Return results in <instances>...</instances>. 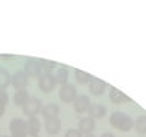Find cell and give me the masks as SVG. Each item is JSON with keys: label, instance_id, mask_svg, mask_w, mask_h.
Instances as JSON below:
<instances>
[{"label": "cell", "instance_id": "1", "mask_svg": "<svg viewBox=\"0 0 146 137\" xmlns=\"http://www.w3.org/2000/svg\"><path fill=\"white\" fill-rule=\"evenodd\" d=\"M110 123H111L116 130L123 131V132H128L134 128V120H132L128 114L120 113V111L111 113V116H110Z\"/></svg>", "mask_w": 146, "mask_h": 137}, {"label": "cell", "instance_id": "2", "mask_svg": "<svg viewBox=\"0 0 146 137\" xmlns=\"http://www.w3.org/2000/svg\"><path fill=\"white\" fill-rule=\"evenodd\" d=\"M41 108H43V102H41V99L38 98H29V100L23 105V114L29 117H36V114L41 111Z\"/></svg>", "mask_w": 146, "mask_h": 137}, {"label": "cell", "instance_id": "3", "mask_svg": "<svg viewBox=\"0 0 146 137\" xmlns=\"http://www.w3.org/2000/svg\"><path fill=\"white\" fill-rule=\"evenodd\" d=\"M55 85H56V79H55V75L52 73H44V75L40 76L38 79V87L40 90L43 91V93H50V91H53Z\"/></svg>", "mask_w": 146, "mask_h": 137}, {"label": "cell", "instance_id": "4", "mask_svg": "<svg viewBox=\"0 0 146 137\" xmlns=\"http://www.w3.org/2000/svg\"><path fill=\"white\" fill-rule=\"evenodd\" d=\"M9 131H11V137H26V122L20 117L12 119L9 123Z\"/></svg>", "mask_w": 146, "mask_h": 137}, {"label": "cell", "instance_id": "5", "mask_svg": "<svg viewBox=\"0 0 146 137\" xmlns=\"http://www.w3.org/2000/svg\"><path fill=\"white\" fill-rule=\"evenodd\" d=\"M58 96H59V99H61V102H66V104H70V102H73V100L76 99V87L73 85V84H67L66 85H62L61 88H59V93H58Z\"/></svg>", "mask_w": 146, "mask_h": 137}, {"label": "cell", "instance_id": "6", "mask_svg": "<svg viewBox=\"0 0 146 137\" xmlns=\"http://www.w3.org/2000/svg\"><path fill=\"white\" fill-rule=\"evenodd\" d=\"M41 64H40V59H27L25 63V68H23V72L26 73L27 76H41Z\"/></svg>", "mask_w": 146, "mask_h": 137}, {"label": "cell", "instance_id": "7", "mask_svg": "<svg viewBox=\"0 0 146 137\" xmlns=\"http://www.w3.org/2000/svg\"><path fill=\"white\" fill-rule=\"evenodd\" d=\"M27 82H29V76H27L23 70L14 73V75L11 76V84H12V87H14L15 90H23V88H26Z\"/></svg>", "mask_w": 146, "mask_h": 137}, {"label": "cell", "instance_id": "8", "mask_svg": "<svg viewBox=\"0 0 146 137\" xmlns=\"http://www.w3.org/2000/svg\"><path fill=\"white\" fill-rule=\"evenodd\" d=\"M94 128H96V122H94V119H91V117H88V116L82 117L81 120H79V123H78V130H79V132H81L82 136L91 134Z\"/></svg>", "mask_w": 146, "mask_h": 137}, {"label": "cell", "instance_id": "9", "mask_svg": "<svg viewBox=\"0 0 146 137\" xmlns=\"http://www.w3.org/2000/svg\"><path fill=\"white\" fill-rule=\"evenodd\" d=\"M90 105H91L90 98H88V96H85V94L76 96V99L73 100V108H75L76 113H85V111H88Z\"/></svg>", "mask_w": 146, "mask_h": 137}, {"label": "cell", "instance_id": "10", "mask_svg": "<svg viewBox=\"0 0 146 137\" xmlns=\"http://www.w3.org/2000/svg\"><path fill=\"white\" fill-rule=\"evenodd\" d=\"M110 100L114 104H123V102H131V98H128L125 93H122L116 87H110Z\"/></svg>", "mask_w": 146, "mask_h": 137}, {"label": "cell", "instance_id": "11", "mask_svg": "<svg viewBox=\"0 0 146 137\" xmlns=\"http://www.w3.org/2000/svg\"><path fill=\"white\" fill-rule=\"evenodd\" d=\"M40 130H41V122L38 120V117H29L26 120V132H27V136H38Z\"/></svg>", "mask_w": 146, "mask_h": 137}, {"label": "cell", "instance_id": "12", "mask_svg": "<svg viewBox=\"0 0 146 137\" xmlns=\"http://www.w3.org/2000/svg\"><path fill=\"white\" fill-rule=\"evenodd\" d=\"M105 114H107V108L104 107L102 104H91L88 108V117L91 119H102Z\"/></svg>", "mask_w": 146, "mask_h": 137}, {"label": "cell", "instance_id": "13", "mask_svg": "<svg viewBox=\"0 0 146 137\" xmlns=\"http://www.w3.org/2000/svg\"><path fill=\"white\" fill-rule=\"evenodd\" d=\"M44 128L47 131V134H58L61 130V120L58 117H52V119H46Z\"/></svg>", "mask_w": 146, "mask_h": 137}, {"label": "cell", "instance_id": "14", "mask_svg": "<svg viewBox=\"0 0 146 137\" xmlns=\"http://www.w3.org/2000/svg\"><path fill=\"white\" fill-rule=\"evenodd\" d=\"M29 91H27L26 88H23V90H15V93H14V104L17 105V107H21L23 108V105H25L27 100H29Z\"/></svg>", "mask_w": 146, "mask_h": 137}, {"label": "cell", "instance_id": "15", "mask_svg": "<svg viewBox=\"0 0 146 137\" xmlns=\"http://www.w3.org/2000/svg\"><path fill=\"white\" fill-rule=\"evenodd\" d=\"M105 88H107V84H105L102 79H98V78H94V79L90 82V93L94 94V96L104 94Z\"/></svg>", "mask_w": 146, "mask_h": 137}, {"label": "cell", "instance_id": "16", "mask_svg": "<svg viewBox=\"0 0 146 137\" xmlns=\"http://www.w3.org/2000/svg\"><path fill=\"white\" fill-rule=\"evenodd\" d=\"M41 114L44 116V119H52V117H58V114H59V107L56 104H53V102H50L47 104L46 107L41 108Z\"/></svg>", "mask_w": 146, "mask_h": 137}, {"label": "cell", "instance_id": "17", "mask_svg": "<svg viewBox=\"0 0 146 137\" xmlns=\"http://www.w3.org/2000/svg\"><path fill=\"white\" fill-rule=\"evenodd\" d=\"M75 79L79 84H90L94 79V76H91L90 73H87L84 70H75Z\"/></svg>", "mask_w": 146, "mask_h": 137}, {"label": "cell", "instance_id": "18", "mask_svg": "<svg viewBox=\"0 0 146 137\" xmlns=\"http://www.w3.org/2000/svg\"><path fill=\"white\" fill-rule=\"evenodd\" d=\"M8 85H11V75L6 68L0 67V90H5Z\"/></svg>", "mask_w": 146, "mask_h": 137}, {"label": "cell", "instance_id": "19", "mask_svg": "<svg viewBox=\"0 0 146 137\" xmlns=\"http://www.w3.org/2000/svg\"><path fill=\"white\" fill-rule=\"evenodd\" d=\"M55 79H56V84H59V85H66L67 84V81H68V70L66 67H61L58 70V73L55 75Z\"/></svg>", "mask_w": 146, "mask_h": 137}, {"label": "cell", "instance_id": "20", "mask_svg": "<svg viewBox=\"0 0 146 137\" xmlns=\"http://www.w3.org/2000/svg\"><path fill=\"white\" fill-rule=\"evenodd\" d=\"M134 128L139 134H146V114L137 117V120L134 122Z\"/></svg>", "mask_w": 146, "mask_h": 137}, {"label": "cell", "instance_id": "21", "mask_svg": "<svg viewBox=\"0 0 146 137\" xmlns=\"http://www.w3.org/2000/svg\"><path fill=\"white\" fill-rule=\"evenodd\" d=\"M8 93L5 90H0V117H3L5 110H6V104H8Z\"/></svg>", "mask_w": 146, "mask_h": 137}, {"label": "cell", "instance_id": "22", "mask_svg": "<svg viewBox=\"0 0 146 137\" xmlns=\"http://www.w3.org/2000/svg\"><path fill=\"white\" fill-rule=\"evenodd\" d=\"M40 64H41V67L47 68V70H52V68L56 67V63H55V61H49V59H40Z\"/></svg>", "mask_w": 146, "mask_h": 137}, {"label": "cell", "instance_id": "23", "mask_svg": "<svg viewBox=\"0 0 146 137\" xmlns=\"http://www.w3.org/2000/svg\"><path fill=\"white\" fill-rule=\"evenodd\" d=\"M64 137H84L79 132V130H75V128H70V130L66 131V134H64Z\"/></svg>", "mask_w": 146, "mask_h": 137}, {"label": "cell", "instance_id": "24", "mask_svg": "<svg viewBox=\"0 0 146 137\" xmlns=\"http://www.w3.org/2000/svg\"><path fill=\"white\" fill-rule=\"evenodd\" d=\"M14 57H15V55H2L3 59H12Z\"/></svg>", "mask_w": 146, "mask_h": 137}, {"label": "cell", "instance_id": "25", "mask_svg": "<svg viewBox=\"0 0 146 137\" xmlns=\"http://www.w3.org/2000/svg\"><path fill=\"white\" fill-rule=\"evenodd\" d=\"M100 137H116V136H114V134H111V132H104V134L100 136Z\"/></svg>", "mask_w": 146, "mask_h": 137}, {"label": "cell", "instance_id": "26", "mask_svg": "<svg viewBox=\"0 0 146 137\" xmlns=\"http://www.w3.org/2000/svg\"><path fill=\"white\" fill-rule=\"evenodd\" d=\"M84 137H96V136H93V134H87V136H84Z\"/></svg>", "mask_w": 146, "mask_h": 137}, {"label": "cell", "instance_id": "27", "mask_svg": "<svg viewBox=\"0 0 146 137\" xmlns=\"http://www.w3.org/2000/svg\"><path fill=\"white\" fill-rule=\"evenodd\" d=\"M26 137H38V136H26Z\"/></svg>", "mask_w": 146, "mask_h": 137}, {"label": "cell", "instance_id": "28", "mask_svg": "<svg viewBox=\"0 0 146 137\" xmlns=\"http://www.w3.org/2000/svg\"><path fill=\"white\" fill-rule=\"evenodd\" d=\"M0 137H11V136H0Z\"/></svg>", "mask_w": 146, "mask_h": 137}]
</instances>
